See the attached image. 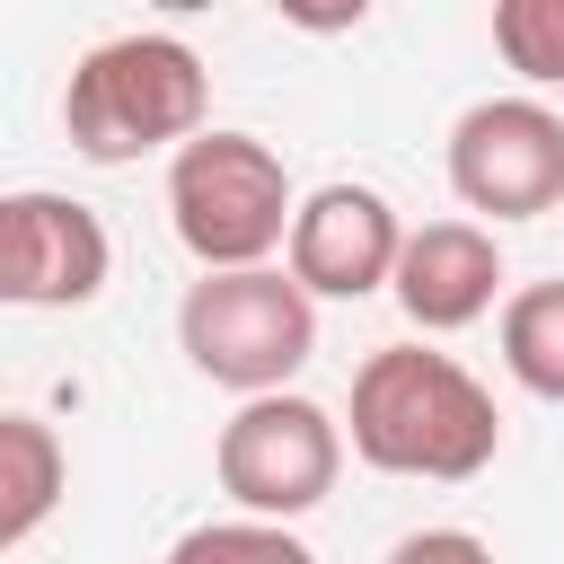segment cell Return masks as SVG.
Instances as JSON below:
<instances>
[{"label":"cell","mask_w":564,"mask_h":564,"mask_svg":"<svg viewBox=\"0 0 564 564\" xmlns=\"http://www.w3.org/2000/svg\"><path fill=\"white\" fill-rule=\"evenodd\" d=\"M502 449L494 397L423 344H379L352 370V458L379 476H423V485H467Z\"/></svg>","instance_id":"obj_1"},{"label":"cell","mask_w":564,"mask_h":564,"mask_svg":"<svg viewBox=\"0 0 564 564\" xmlns=\"http://www.w3.org/2000/svg\"><path fill=\"white\" fill-rule=\"evenodd\" d=\"M203 106H212V70L185 35H106L70 62L62 132L79 159L123 167L150 150H185L203 132Z\"/></svg>","instance_id":"obj_2"},{"label":"cell","mask_w":564,"mask_h":564,"mask_svg":"<svg viewBox=\"0 0 564 564\" xmlns=\"http://www.w3.org/2000/svg\"><path fill=\"white\" fill-rule=\"evenodd\" d=\"M176 344L212 388H291V370L317 352V291L273 264H203V282L176 300Z\"/></svg>","instance_id":"obj_3"},{"label":"cell","mask_w":564,"mask_h":564,"mask_svg":"<svg viewBox=\"0 0 564 564\" xmlns=\"http://www.w3.org/2000/svg\"><path fill=\"white\" fill-rule=\"evenodd\" d=\"M167 220L194 264H264L291 247V176L256 132H194L167 159Z\"/></svg>","instance_id":"obj_4"},{"label":"cell","mask_w":564,"mask_h":564,"mask_svg":"<svg viewBox=\"0 0 564 564\" xmlns=\"http://www.w3.org/2000/svg\"><path fill=\"white\" fill-rule=\"evenodd\" d=\"M220 494L238 511H264V520H300L335 494L344 476V423L317 405V397H291V388H264L247 397L229 423H220Z\"/></svg>","instance_id":"obj_5"},{"label":"cell","mask_w":564,"mask_h":564,"mask_svg":"<svg viewBox=\"0 0 564 564\" xmlns=\"http://www.w3.org/2000/svg\"><path fill=\"white\" fill-rule=\"evenodd\" d=\"M449 194L485 220H538L564 203V115L538 97H485L449 123Z\"/></svg>","instance_id":"obj_6"},{"label":"cell","mask_w":564,"mask_h":564,"mask_svg":"<svg viewBox=\"0 0 564 564\" xmlns=\"http://www.w3.org/2000/svg\"><path fill=\"white\" fill-rule=\"evenodd\" d=\"M115 273V238L70 194H9L0 203V300L18 308H88Z\"/></svg>","instance_id":"obj_7"},{"label":"cell","mask_w":564,"mask_h":564,"mask_svg":"<svg viewBox=\"0 0 564 564\" xmlns=\"http://www.w3.org/2000/svg\"><path fill=\"white\" fill-rule=\"evenodd\" d=\"M405 256V220L379 185H317L291 220V273L317 300H370L397 282Z\"/></svg>","instance_id":"obj_8"},{"label":"cell","mask_w":564,"mask_h":564,"mask_svg":"<svg viewBox=\"0 0 564 564\" xmlns=\"http://www.w3.org/2000/svg\"><path fill=\"white\" fill-rule=\"evenodd\" d=\"M388 291L423 335H458L502 300V247L476 220H423V229H405V256H397Z\"/></svg>","instance_id":"obj_9"},{"label":"cell","mask_w":564,"mask_h":564,"mask_svg":"<svg viewBox=\"0 0 564 564\" xmlns=\"http://www.w3.org/2000/svg\"><path fill=\"white\" fill-rule=\"evenodd\" d=\"M70 485V458L44 414H0V546H26Z\"/></svg>","instance_id":"obj_10"},{"label":"cell","mask_w":564,"mask_h":564,"mask_svg":"<svg viewBox=\"0 0 564 564\" xmlns=\"http://www.w3.org/2000/svg\"><path fill=\"white\" fill-rule=\"evenodd\" d=\"M502 361H511V379L529 397L564 405V273L502 300Z\"/></svg>","instance_id":"obj_11"},{"label":"cell","mask_w":564,"mask_h":564,"mask_svg":"<svg viewBox=\"0 0 564 564\" xmlns=\"http://www.w3.org/2000/svg\"><path fill=\"white\" fill-rule=\"evenodd\" d=\"M167 564H317L308 538H291V520L238 511V520H203L167 546Z\"/></svg>","instance_id":"obj_12"},{"label":"cell","mask_w":564,"mask_h":564,"mask_svg":"<svg viewBox=\"0 0 564 564\" xmlns=\"http://www.w3.org/2000/svg\"><path fill=\"white\" fill-rule=\"evenodd\" d=\"M494 53L529 88H564V0H494Z\"/></svg>","instance_id":"obj_13"},{"label":"cell","mask_w":564,"mask_h":564,"mask_svg":"<svg viewBox=\"0 0 564 564\" xmlns=\"http://www.w3.org/2000/svg\"><path fill=\"white\" fill-rule=\"evenodd\" d=\"M388 564H494V546L476 529H414L388 546Z\"/></svg>","instance_id":"obj_14"},{"label":"cell","mask_w":564,"mask_h":564,"mask_svg":"<svg viewBox=\"0 0 564 564\" xmlns=\"http://www.w3.org/2000/svg\"><path fill=\"white\" fill-rule=\"evenodd\" d=\"M300 35H344V26H361L370 18V0H273Z\"/></svg>","instance_id":"obj_15"},{"label":"cell","mask_w":564,"mask_h":564,"mask_svg":"<svg viewBox=\"0 0 564 564\" xmlns=\"http://www.w3.org/2000/svg\"><path fill=\"white\" fill-rule=\"evenodd\" d=\"M150 9H167V18H194V9H212V0H150Z\"/></svg>","instance_id":"obj_16"}]
</instances>
